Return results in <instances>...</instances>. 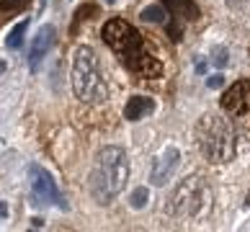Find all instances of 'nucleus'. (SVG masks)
<instances>
[{"label":"nucleus","mask_w":250,"mask_h":232,"mask_svg":"<svg viewBox=\"0 0 250 232\" xmlns=\"http://www.w3.org/2000/svg\"><path fill=\"white\" fill-rule=\"evenodd\" d=\"M29 181H31V191H34V204H57L60 209L67 211L70 209V204L67 199L60 193L57 189V183H54L52 178V173L49 170H44L42 165H29Z\"/></svg>","instance_id":"6"},{"label":"nucleus","mask_w":250,"mask_h":232,"mask_svg":"<svg viewBox=\"0 0 250 232\" xmlns=\"http://www.w3.org/2000/svg\"><path fill=\"white\" fill-rule=\"evenodd\" d=\"M26 31H29V18L18 21L13 29H11V34L5 36V46H8V49H11V52L21 49V46H23V36H26Z\"/></svg>","instance_id":"12"},{"label":"nucleus","mask_w":250,"mask_h":232,"mask_svg":"<svg viewBox=\"0 0 250 232\" xmlns=\"http://www.w3.org/2000/svg\"><path fill=\"white\" fill-rule=\"evenodd\" d=\"M8 70V64H5V60H0V78H3V72Z\"/></svg>","instance_id":"21"},{"label":"nucleus","mask_w":250,"mask_h":232,"mask_svg":"<svg viewBox=\"0 0 250 232\" xmlns=\"http://www.w3.org/2000/svg\"><path fill=\"white\" fill-rule=\"evenodd\" d=\"M207 85H209L211 90L222 88V85H225V75H222V72H217V75H209V78H207Z\"/></svg>","instance_id":"18"},{"label":"nucleus","mask_w":250,"mask_h":232,"mask_svg":"<svg viewBox=\"0 0 250 232\" xmlns=\"http://www.w3.org/2000/svg\"><path fill=\"white\" fill-rule=\"evenodd\" d=\"M155 111V101L147 98V96H132L126 101L124 106V119L126 122H140V119H145L147 114H152Z\"/></svg>","instance_id":"10"},{"label":"nucleus","mask_w":250,"mask_h":232,"mask_svg":"<svg viewBox=\"0 0 250 232\" xmlns=\"http://www.w3.org/2000/svg\"><path fill=\"white\" fill-rule=\"evenodd\" d=\"M211 62H214L219 70H225L229 64V52L225 49V46H214V49H211Z\"/></svg>","instance_id":"15"},{"label":"nucleus","mask_w":250,"mask_h":232,"mask_svg":"<svg viewBox=\"0 0 250 232\" xmlns=\"http://www.w3.org/2000/svg\"><path fill=\"white\" fill-rule=\"evenodd\" d=\"M147 201H150V191H147V186H137V189L132 191V196H129L132 209H145Z\"/></svg>","instance_id":"14"},{"label":"nucleus","mask_w":250,"mask_h":232,"mask_svg":"<svg viewBox=\"0 0 250 232\" xmlns=\"http://www.w3.org/2000/svg\"><path fill=\"white\" fill-rule=\"evenodd\" d=\"M168 13L181 18V21H199L201 18V11L196 5V0H163Z\"/></svg>","instance_id":"11"},{"label":"nucleus","mask_w":250,"mask_h":232,"mask_svg":"<svg viewBox=\"0 0 250 232\" xmlns=\"http://www.w3.org/2000/svg\"><path fill=\"white\" fill-rule=\"evenodd\" d=\"M219 106L225 108L229 116H245V114H250V83L248 80L235 83V85L222 96Z\"/></svg>","instance_id":"7"},{"label":"nucleus","mask_w":250,"mask_h":232,"mask_svg":"<svg viewBox=\"0 0 250 232\" xmlns=\"http://www.w3.org/2000/svg\"><path fill=\"white\" fill-rule=\"evenodd\" d=\"M8 217V201H0V222Z\"/></svg>","instance_id":"19"},{"label":"nucleus","mask_w":250,"mask_h":232,"mask_svg":"<svg viewBox=\"0 0 250 232\" xmlns=\"http://www.w3.org/2000/svg\"><path fill=\"white\" fill-rule=\"evenodd\" d=\"M129 181V160L122 147H104L96 155V168L90 173V193L98 204H111L124 191Z\"/></svg>","instance_id":"2"},{"label":"nucleus","mask_w":250,"mask_h":232,"mask_svg":"<svg viewBox=\"0 0 250 232\" xmlns=\"http://www.w3.org/2000/svg\"><path fill=\"white\" fill-rule=\"evenodd\" d=\"M204 199H207V186L199 175H191V178H183L175 191L170 193L168 204H165V211H170L175 217H188L196 214L204 207Z\"/></svg>","instance_id":"5"},{"label":"nucleus","mask_w":250,"mask_h":232,"mask_svg":"<svg viewBox=\"0 0 250 232\" xmlns=\"http://www.w3.org/2000/svg\"><path fill=\"white\" fill-rule=\"evenodd\" d=\"M29 0H0V13H13L18 8H23Z\"/></svg>","instance_id":"16"},{"label":"nucleus","mask_w":250,"mask_h":232,"mask_svg":"<svg viewBox=\"0 0 250 232\" xmlns=\"http://www.w3.org/2000/svg\"><path fill=\"white\" fill-rule=\"evenodd\" d=\"M101 39L119 54V60L126 64V70H132L142 78H157L163 72V64L145 49L142 34L132 23H126L124 18H111L101 29Z\"/></svg>","instance_id":"1"},{"label":"nucleus","mask_w":250,"mask_h":232,"mask_svg":"<svg viewBox=\"0 0 250 232\" xmlns=\"http://www.w3.org/2000/svg\"><path fill=\"white\" fill-rule=\"evenodd\" d=\"M178 163H181V152H178V147H165L163 155L155 160L152 165V173H150V181L155 186H165L168 183V178L175 173V168H178Z\"/></svg>","instance_id":"9"},{"label":"nucleus","mask_w":250,"mask_h":232,"mask_svg":"<svg viewBox=\"0 0 250 232\" xmlns=\"http://www.w3.org/2000/svg\"><path fill=\"white\" fill-rule=\"evenodd\" d=\"M31 227H36V230H39V227H44V219H39V217H34V219H31Z\"/></svg>","instance_id":"20"},{"label":"nucleus","mask_w":250,"mask_h":232,"mask_svg":"<svg viewBox=\"0 0 250 232\" xmlns=\"http://www.w3.org/2000/svg\"><path fill=\"white\" fill-rule=\"evenodd\" d=\"M96 11H98V8H96V5H83V8H80V11L75 13L78 18H75V23H72V31H78V23L83 21V18H93V13H96Z\"/></svg>","instance_id":"17"},{"label":"nucleus","mask_w":250,"mask_h":232,"mask_svg":"<svg viewBox=\"0 0 250 232\" xmlns=\"http://www.w3.org/2000/svg\"><path fill=\"white\" fill-rule=\"evenodd\" d=\"M104 3H106V5H114V3H116V0H104Z\"/></svg>","instance_id":"22"},{"label":"nucleus","mask_w":250,"mask_h":232,"mask_svg":"<svg viewBox=\"0 0 250 232\" xmlns=\"http://www.w3.org/2000/svg\"><path fill=\"white\" fill-rule=\"evenodd\" d=\"M196 142L201 155L211 163H227L235 157V129L222 116H204L196 124Z\"/></svg>","instance_id":"4"},{"label":"nucleus","mask_w":250,"mask_h":232,"mask_svg":"<svg viewBox=\"0 0 250 232\" xmlns=\"http://www.w3.org/2000/svg\"><path fill=\"white\" fill-rule=\"evenodd\" d=\"M72 90L83 104H101L108 98L106 83L101 78L98 57L90 46H78L72 60Z\"/></svg>","instance_id":"3"},{"label":"nucleus","mask_w":250,"mask_h":232,"mask_svg":"<svg viewBox=\"0 0 250 232\" xmlns=\"http://www.w3.org/2000/svg\"><path fill=\"white\" fill-rule=\"evenodd\" d=\"M54 36H57V31H54L52 23H44L42 29H39V34L34 36V44H31V49H29V67H31V72L39 70L42 60L49 54V49L54 46Z\"/></svg>","instance_id":"8"},{"label":"nucleus","mask_w":250,"mask_h":232,"mask_svg":"<svg viewBox=\"0 0 250 232\" xmlns=\"http://www.w3.org/2000/svg\"><path fill=\"white\" fill-rule=\"evenodd\" d=\"M165 8L163 5H147V8H142V13H140V18L142 21H147V23H165Z\"/></svg>","instance_id":"13"}]
</instances>
